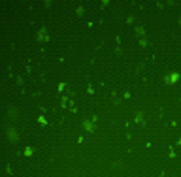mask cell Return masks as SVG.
I'll list each match as a JSON object with an SVG mask.
<instances>
[{"label":"cell","mask_w":181,"mask_h":177,"mask_svg":"<svg viewBox=\"0 0 181 177\" xmlns=\"http://www.w3.org/2000/svg\"><path fill=\"white\" fill-rule=\"evenodd\" d=\"M136 123H140V124H145V113H143V111L136 113Z\"/></svg>","instance_id":"obj_5"},{"label":"cell","mask_w":181,"mask_h":177,"mask_svg":"<svg viewBox=\"0 0 181 177\" xmlns=\"http://www.w3.org/2000/svg\"><path fill=\"white\" fill-rule=\"evenodd\" d=\"M6 136H8V139H9L12 143L19 141V134H17V130H15V128H8V130H6Z\"/></svg>","instance_id":"obj_2"},{"label":"cell","mask_w":181,"mask_h":177,"mask_svg":"<svg viewBox=\"0 0 181 177\" xmlns=\"http://www.w3.org/2000/svg\"><path fill=\"white\" fill-rule=\"evenodd\" d=\"M8 115H9V119H17V111H15L13 107H9V111H8Z\"/></svg>","instance_id":"obj_7"},{"label":"cell","mask_w":181,"mask_h":177,"mask_svg":"<svg viewBox=\"0 0 181 177\" xmlns=\"http://www.w3.org/2000/svg\"><path fill=\"white\" fill-rule=\"evenodd\" d=\"M83 128H85V132L92 134V132L96 130V123H94V121H89V119H85V121H83Z\"/></svg>","instance_id":"obj_3"},{"label":"cell","mask_w":181,"mask_h":177,"mask_svg":"<svg viewBox=\"0 0 181 177\" xmlns=\"http://www.w3.org/2000/svg\"><path fill=\"white\" fill-rule=\"evenodd\" d=\"M140 45H142V47H147V40L142 38V40H140Z\"/></svg>","instance_id":"obj_9"},{"label":"cell","mask_w":181,"mask_h":177,"mask_svg":"<svg viewBox=\"0 0 181 177\" xmlns=\"http://www.w3.org/2000/svg\"><path fill=\"white\" fill-rule=\"evenodd\" d=\"M177 79H179V74H177V72H172V74L164 75V83H168V85H174Z\"/></svg>","instance_id":"obj_4"},{"label":"cell","mask_w":181,"mask_h":177,"mask_svg":"<svg viewBox=\"0 0 181 177\" xmlns=\"http://www.w3.org/2000/svg\"><path fill=\"white\" fill-rule=\"evenodd\" d=\"M36 41H38V44H45V41H49V32H47V28H40V32L36 34Z\"/></svg>","instance_id":"obj_1"},{"label":"cell","mask_w":181,"mask_h":177,"mask_svg":"<svg viewBox=\"0 0 181 177\" xmlns=\"http://www.w3.org/2000/svg\"><path fill=\"white\" fill-rule=\"evenodd\" d=\"M76 12H77V15H83V13H85V9H83V8H81V6H79V8H77V9H76Z\"/></svg>","instance_id":"obj_10"},{"label":"cell","mask_w":181,"mask_h":177,"mask_svg":"<svg viewBox=\"0 0 181 177\" xmlns=\"http://www.w3.org/2000/svg\"><path fill=\"white\" fill-rule=\"evenodd\" d=\"M179 25H181V15H179Z\"/></svg>","instance_id":"obj_11"},{"label":"cell","mask_w":181,"mask_h":177,"mask_svg":"<svg viewBox=\"0 0 181 177\" xmlns=\"http://www.w3.org/2000/svg\"><path fill=\"white\" fill-rule=\"evenodd\" d=\"M134 32L143 38V36H145V28H143V27H138V25H136V27H134Z\"/></svg>","instance_id":"obj_6"},{"label":"cell","mask_w":181,"mask_h":177,"mask_svg":"<svg viewBox=\"0 0 181 177\" xmlns=\"http://www.w3.org/2000/svg\"><path fill=\"white\" fill-rule=\"evenodd\" d=\"M113 102H115V104H119V102H121V98H119V94H117V92H113Z\"/></svg>","instance_id":"obj_8"}]
</instances>
